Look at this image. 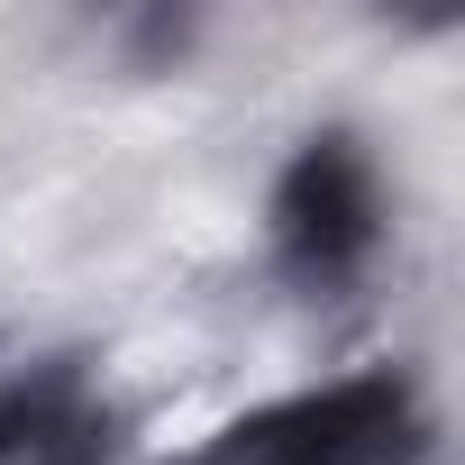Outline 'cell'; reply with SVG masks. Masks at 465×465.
Returning a JSON list of instances; mask_svg holds the SVG:
<instances>
[{"label":"cell","mask_w":465,"mask_h":465,"mask_svg":"<svg viewBox=\"0 0 465 465\" xmlns=\"http://www.w3.org/2000/svg\"><path fill=\"white\" fill-rule=\"evenodd\" d=\"M420 438V401L401 374H347L292 401H265L247 420H228L201 465H401Z\"/></svg>","instance_id":"obj_1"},{"label":"cell","mask_w":465,"mask_h":465,"mask_svg":"<svg viewBox=\"0 0 465 465\" xmlns=\"http://www.w3.org/2000/svg\"><path fill=\"white\" fill-rule=\"evenodd\" d=\"M265 228H274V256H283L302 283L356 274V265L374 256V238H383V183H374V155H365L347 128L311 137V146L283 164Z\"/></svg>","instance_id":"obj_2"}]
</instances>
